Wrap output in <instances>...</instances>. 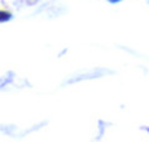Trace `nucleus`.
Masks as SVG:
<instances>
[{
    "instance_id": "f257e3e1",
    "label": "nucleus",
    "mask_w": 149,
    "mask_h": 142,
    "mask_svg": "<svg viewBox=\"0 0 149 142\" xmlns=\"http://www.w3.org/2000/svg\"><path fill=\"white\" fill-rule=\"evenodd\" d=\"M12 18V15L9 12H3V10H0V21L5 22V21H9Z\"/></svg>"
},
{
    "instance_id": "f03ea898",
    "label": "nucleus",
    "mask_w": 149,
    "mask_h": 142,
    "mask_svg": "<svg viewBox=\"0 0 149 142\" xmlns=\"http://www.w3.org/2000/svg\"><path fill=\"white\" fill-rule=\"evenodd\" d=\"M111 3H116V2H120V0H110Z\"/></svg>"
}]
</instances>
